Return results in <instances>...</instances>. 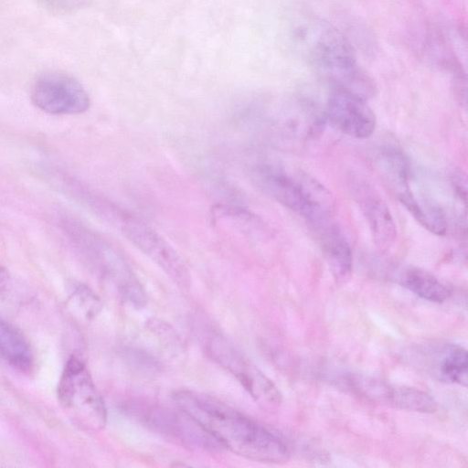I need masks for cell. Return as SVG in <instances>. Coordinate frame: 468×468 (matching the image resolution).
Instances as JSON below:
<instances>
[{"label": "cell", "instance_id": "obj_1", "mask_svg": "<svg viewBox=\"0 0 468 468\" xmlns=\"http://www.w3.org/2000/svg\"><path fill=\"white\" fill-rule=\"evenodd\" d=\"M173 399L223 448L261 463H282L290 458V449L279 435L223 401L190 390L175 392Z\"/></svg>", "mask_w": 468, "mask_h": 468}, {"label": "cell", "instance_id": "obj_2", "mask_svg": "<svg viewBox=\"0 0 468 468\" xmlns=\"http://www.w3.org/2000/svg\"><path fill=\"white\" fill-rule=\"evenodd\" d=\"M287 43L302 60L323 74L331 86L358 92L370 80L359 67L355 49L331 23L306 10H297L287 20Z\"/></svg>", "mask_w": 468, "mask_h": 468}, {"label": "cell", "instance_id": "obj_3", "mask_svg": "<svg viewBox=\"0 0 468 468\" xmlns=\"http://www.w3.org/2000/svg\"><path fill=\"white\" fill-rule=\"evenodd\" d=\"M254 179L262 191L303 218L307 225L335 216L332 194L306 173L265 166L255 172Z\"/></svg>", "mask_w": 468, "mask_h": 468}, {"label": "cell", "instance_id": "obj_4", "mask_svg": "<svg viewBox=\"0 0 468 468\" xmlns=\"http://www.w3.org/2000/svg\"><path fill=\"white\" fill-rule=\"evenodd\" d=\"M60 405L71 420L88 431H99L106 423L107 411L84 362L71 356L58 386Z\"/></svg>", "mask_w": 468, "mask_h": 468}, {"label": "cell", "instance_id": "obj_5", "mask_svg": "<svg viewBox=\"0 0 468 468\" xmlns=\"http://www.w3.org/2000/svg\"><path fill=\"white\" fill-rule=\"evenodd\" d=\"M178 409V408H177ZM123 410L150 430L185 447L217 452L223 446L188 414L144 401L128 402Z\"/></svg>", "mask_w": 468, "mask_h": 468}, {"label": "cell", "instance_id": "obj_6", "mask_svg": "<svg viewBox=\"0 0 468 468\" xmlns=\"http://www.w3.org/2000/svg\"><path fill=\"white\" fill-rule=\"evenodd\" d=\"M207 348L211 358L233 375L258 404L267 409L279 407L282 394L277 387L228 340L213 335Z\"/></svg>", "mask_w": 468, "mask_h": 468}, {"label": "cell", "instance_id": "obj_7", "mask_svg": "<svg viewBox=\"0 0 468 468\" xmlns=\"http://www.w3.org/2000/svg\"><path fill=\"white\" fill-rule=\"evenodd\" d=\"M31 100L50 114H79L90 107V98L79 80L56 71L40 74L33 82Z\"/></svg>", "mask_w": 468, "mask_h": 468}, {"label": "cell", "instance_id": "obj_8", "mask_svg": "<svg viewBox=\"0 0 468 468\" xmlns=\"http://www.w3.org/2000/svg\"><path fill=\"white\" fill-rule=\"evenodd\" d=\"M125 237L181 289L191 284L189 270L178 252L151 227L133 218H125L122 225Z\"/></svg>", "mask_w": 468, "mask_h": 468}, {"label": "cell", "instance_id": "obj_9", "mask_svg": "<svg viewBox=\"0 0 468 468\" xmlns=\"http://www.w3.org/2000/svg\"><path fill=\"white\" fill-rule=\"evenodd\" d=\"M329 122L342 133L356 139H366L376 129L374 112L363 97L331 86L325 106Z\"/></svg>", "mask_w": 468, "mask_h": 468}, {"label": "cell", "instance_id": "obj_10", "mask_svg": "<svg viewBox=\"0 0 468 468\" xmlns=\"http://www.w3.org/2000/svg\"><path fill=\"white\" fill-rule=\"evenodd\" d=\"M349 187L377 246L381 249L392 247L397 240L398 229L386 202L367 181L353 179Z\"/></svg>", "mask_w": 468, "mask_h": 468}, {"label": "cell", "instance_id": "obj_11", "mask_svg": "<svg viewBox=\"0 0 468 468\" xmlns=\"http://www.w3.org/2000/svg\"><path fill=\"white\" fill-rule=\"evenodd\" d=\"M321 248L324 258L337 282H346L352 273V251L347 239L335 217L309 225Z\"/></svg>", "mask_w": 468, "mask_h": 468}, {"label": "cell", "instance_id": "obj_12", "mask_svg": "<svg viewBox=\"0 0 468 468\" xmlns=\"http://www.w3.org/2000/svg\"><path fill=\"white\" fill-rule=\"evenodd\" d=\"M97 258L103 273L114 283L122 297L134 307H144L147 303L145 291L122 255L100 243Z\"/></svg>", "mask_w": 468, "mask_h": 468}, {"label": "cell", "instance_id": "obj_13", "mask_svg": "<svg viewBox=\"0 0 468 468\" xmlns=\"http://www.w3.org/2000/svg\"><path fill=\"white\" fill-rule=\"evenodd\" d=\"M433 374L441 380L463 387L468 382V356L466 349L456 344H444L431 353Z\"/></svg>", "mask_w": 468, "mask_h": 468}, {"label": "cell", "instance_id": "obj_14", "mask_svg": "<svg viewBox=\"0 0 468 468\" xmlns=\"http://www.w3.org/2000/svg\"><path fill=\"white\" fill-rule=\"evenodd\" d=\"M0 357L12 367L28 372L34 365L33 351L22 333L0 317Z\"/></svg>", "mask_w": 468, "mask_h": 468}, {"label": "cell", "instance_id": "obj_15", "mask_svg": "<svg viewBox=\"0 0 468 468\" xmlns=\"http://www.w3.org/2000/svg\"><path fill=\"white\" fill-rule=\"evenodd\" d=\"M398 196L405 208L426 229L438 236L446 233L447 220L437 204L423 197L419 198L409 186L399 189Z\"/></svg>", "mask_w": 468, "mask_h": 468}, {"label": "cell", "instance_id": "obj_16", "mask_svg": "<svg viewBox=\"0 0 468 468\" xmlns=\"http://www.w3.org/2000/svg\"><path fill=\"white\" fill-rule=\"evenodd\" d=\"M399 282L410 292L430 302L442 303L450 296V291L439 279L418 267L403 270Z\"/></svg>", "mask_w": 468, "mask_h": 468}, {"label": "cell", "instance_id": "obj_17", "mask_svg": "<svg viewBox=\"0 0 468 468\" xmlns=\"http://www.w3.org/2000/svg\"><path fill=\"white\" fill-rule=\"evenodd\" d=\"M390 406L410 411L432 413L437 410L435 399L428 393L411 387L394 385Z\"/></svg>", "mask_w": 468, "mask_h": 468}, {"label": "cell", "instance_id": "obj_18", "mask_svg": "<svg viewBox=\"0 0 468 468\" xmlns=\"http://www.w3.org/2000/svg\"><path fill=\"white\" fill-rule=\"evenodd\" d=\"M68 303L74 314L85 319L93 318L101 309L100 298L87 285L80 282L72 284Z\"/></svg>", "mask_w": 468, "mask_h": 468}, {"label": "cell", "instance_id": "obj_19", "mask_svg": "<svg viewBox=\"0 0 468 468\" xmlns=\"http://www.w3.org/2000/svg\"><path fill=\"white\" fill-rule=\"evenodd\" d=\"M380 164L399 186V189L409 186L411 167L410 160L402 151L395 147L384 148L380 153Z\"/></svg>", "mask_w": 468, "mask_h": 468}, {"label": "cell", "instance_id": "obj_20", "mask_svg": "<svg viewBox=\"0 0 468 468\" xmlns=\"http://www.w3.org/2000/svg\"><path fill=\"white\" fill-rule=\"evenodd\" d=\"M44 5L55 11H67L77 7L83 0H40Z\"/></svg>", "mask_w": 468, "mask_h": 468}, {"label": "cell", "instance_id": "obj_21", "mask_svg": "<svg viewBox=\"0 0 468 468\" xmlns=\"http://www.w3.org/2000/svg\"><path fill=\"white\" fill-rule=\"evenodd\" d=\"M128 358L136 363L139 366L154 367L156 363L153 357L149 355L143 353L142 351L128 350Z\"/></svg>", "mask_w": 468, "mask_h": 468}, {"label": "cell", "instance_id": "obj_22", "mask_svg": "<svg viewBox=\"0 0 468 468\" xmlns=\"http://www.w3.org/2000/svg\"><path fill=\"white\" fill-rule=\"evenodd\" d=\"M10 285V277L7 271L0 266V292L7 290Z\"/></svg>", "mask_w": 468, "mask_h": 468}]
</instances>
